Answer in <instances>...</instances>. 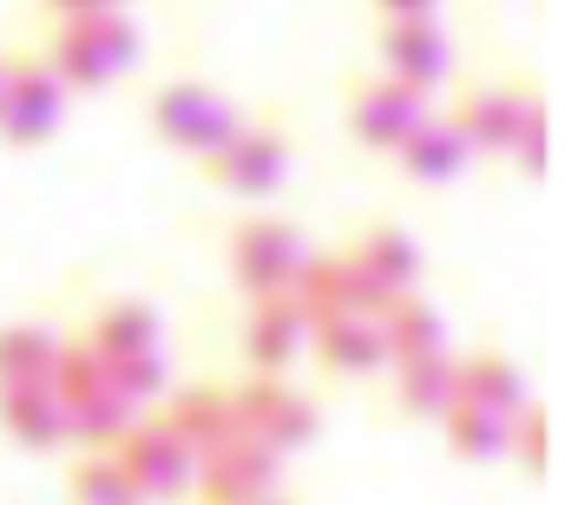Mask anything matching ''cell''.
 I'll use <instances>...</instances> for the list:
<instances>
[{
  "mask_svg": "<svg viewBox=\"0 0 565 505\" xmlns=\"http://www.w3.org/2000/svg\"><path fill=\"white\" fill-rule=\"evenodd\" d=\"M66 93H99L113 86L119 73L139 66V26L126 20V7H106V13H79V20H46V40L33 46Z\"/></svg>",
  "mask_w": 565,
  "mask_h": 505,
  "instance_id": "obj_1",
  "label": "cell"
},
{
  "mask_svg": "<svg viewBox=\"0 0 565 505\" xmlns=\"http://www.w3.org/2000/svg\"><path fill=\"white\" fill-rule=\"evenodd\" d=\"M289 158H296L289 119L270 112V119H244L217 151H204V158H198V178H204L211 191H224V197L257 204V197H270L282 178H289Z\"/></svg>",
  "mask_w": 565,
  "mask_h": 505,
  "instance_id": "obj_2",
  "label": "cell"
},
{
  "mask_svg": "<svg viewBox=\"0 0 565 505\" xmlns=\"http://www.w3.org/2000/svg\"><path fill=\"white\" fill-rule=\"evenodd\" d=\"M145 126H151L158 144H171V151H184V158H204V151H217L231 131L244 126V112H237V99L217 93L211 79H164V86H151V99H145Z\"/></svg>",
  "mask_w": 565,
  "mask_h": 505,
  "instance_id": "obj_3",
  "label": "cell"
},
{
  "mask_svg": "<svg viewBox=\"0 0 565 505\" xmlns=\"http://www.w3.org/2000/svg\"><path fill=\"white\" fill-rule=\"evenodd\" d=\"M60 119H66V86H60V73H53L33 46L7 53V66H0V144L33 151V144H46V138L60 131Z\"/></svg>",
  "mask_w": 565,
  "mask_h": 505,
  "instance_id": "obj_4",
  "label": "cell"
},
{
  "mask_svg": "<svg viewBox=\"0 0 565 505\" xmlns=\"http://www.w3.org/2000/svg\"><path fill=\"white\" fill-rule=\"evenodd\" d=\"M427 112H434V99L427 93H415V86H402V79H388V73H349L342 79V126H349V138L362 144V151H395L408 131L422 126Z\"/></svg>",
  "mask_w": 565,
  "mask_h": 505,
  "instance_id": "obj_5",
  "label": "cell"
},
{
  "mask_svg": "<svg viewBox=\"0 0 565 505\" xmlns=\"http://www.w3.org/2000/svg\"><path fill=\"white\" fill-rule=\"evenodd\" d=\"M533 106H546L533 79H520V73H480V79H467V86H460V99L447 106V119L460 126L467 151L507 158L513 131L526 126V112H533Z\"/></svg>",
  "mask_w": 565,
  "mask_h": 505,
  "instance_id": "obj_6",
  "label": "cell"
},
{
  "mask_svg": "<svg viewBox=\"0 0 565 505\" xmlns=\"http://www.w3.org/2000/svg\"><path fill=\"white\" fill-rule=\"evenodd\" d=\"M302 230L289 217H244L231 230V282L257 302V296H289L296 269H302Z\"/></svg>",
  "mask_w": 565,
  "mask_h": 505,
  "instance_id": "obj_7",
  "label": "cell"
},
{
  "mask_svg": "<svg viewBox=\"0 0 565 505\" xmlns=\"http://www.w3.org/2000/svg\"><path fill=\"white\" fill-rule=\"evenodd\" d=\"M231 400H237V427L250 433V440H264L270 453H302L309 440H316V427H322V413H316V400L309 394H296L282 375H250L244 387H231Z\"/></svg>",
  "mask_w": 565,
  "mask_h": 505,
  "instance_id": "obj_8",
  "label": "cell"
},
{
  "mask_svg": "<svg viewBox=\"0 0 565 505\" xmlns=\"http://www.w3.org/2000/svg\"><path fill=\"white\" fill-rule=\"evenodd\" d=\"M126 480L139 486L145 505H178L191 499V480H198V453L164 427V420H132V433L113 447Z\"/></svg>",
  "mask_w": 565,
  "mask_h": 505,
  "instance_id": "obj_9",
  "label": "cell"
},
{
  "mask_svg": "<svg viewBox=\"0 0 565 505\" xmlns=\"http://www.w3.org/2000/svg\"><path fill=\"white\" fill-rule=\"evenodd\" d=\"M289 296H296V309L309 322H322V315H375L388 302L349 250H309L302 269H296V282H289Z\"/></svg>",
  "mask_w": 565,
  "mask_h": 505,
  "instance_id": "obj_10",
  "label": "cell"
},
{
  "mask_svg": "<svg viewBox=\"0 0 565 505\" xmlns=\"http://www.w3.org/2000/svg\"><path fill=\"white\" fill-rule=\"evenodd\" d=\"M277 486H282V453H270L250 433H231L224 447H211L198 460V480H191V493L204 505H250L264 493H277Z\"/></svg>",
  "mask_w": 565,
  "mask_h": 505,
  "instance_id": "obj_11",
  "label": "cell"
},
{
  "mask_svg": "<svg viewBox=\"0 0 565 505\" xmlns=\"http://www.w3.org/2000/svg\"><path fill=\"white\" fill-rule=\"evenodd\" d=\"M447 66H454V46L434 20H382L375 26V73H388V79L434 99L447 86Z\"/></svg>",
  "mask_w": 565,
  "mask_h": 505,
  "instance_id": "obj_12",
  "label": "cell"
},
{
  "mask_svg": "<svg viewBox=\"0 0 565 505\" xmlns=\"http://www.w3.org/2000/svg\"><path fill=\"white\" fill-rule=\"evenodd\" d=\"M309 348V315L296 309V296H257L244 329H237V355L250 375H282L296 355Z\"/></svg>",
  "mask_w": 565,
  "mask_h": 505,
  "instance_id": "obj_13",
  "label": "cell"
},
{
  "mask_svg": "<svg viewBox=\"0 0 565 505\" xmlns=\"http://www.w3.org/2000/svg\"><path fill=\"white\" fill-rule=\"evenodd\" d=\"M0 433L26 453H53L73 440V407L53 380H33V387H0Z\"/></svg>",
  "mask_w": 565,
  "mask_h": 505,
  "instance_id": "obj_14",
  "label": "cell"
},
{
  "mask_svg": "<svg viewBox=\"0 0 565 505\" xmlns=\"http://www.w3.org/2000/svg\"><path fill=\"white\" fill-rule=\"evenodd\" d=\"M309 348L335 380L388 375V348H382L375 315H322V322H309Z\"/></svg>",
  "mask_w": 565,
  "mask_h": 505,
  "instance_id": "obj_15",
  "label": "cell"
},
{
  "mask_svg": "<svg viewBox=\"0 0 565 505\" xmlns=\"http://www.w3.org/2000/svg\"><path fill=\"white\" fill-rule=\"evenodd\" d=\"M198 460L211 453V447H224L231 433H244L237 427V400H231V387H217V380H198V387H178L171 400H164V413H158Z\"/></svg>",
  "mask_w": 565,
  "mask_h": 505,
  "instance_id": "obj_16",
  "label": "cell"
},
{
  "mask_svg": "<svg viewBox=\"0 0 565 505\" xmlns=\"http://www.w3.org/2000/svg\"><path fill=\"white\" fill-rule=\"evenodd\" d=\"M388 158H395V171H402L408 184H454L473 151H467V138H460V126H454L447 112H427Z\"/></svg>",
  "mask_w": 565,
  "mask_h": 505,
  "instance_id": "obj_17",
  "label": "cell"
},
{
  "mask_svg": "<svg viewBox=\"0 0 565 505\" xmlns=\"http://www.w3.org/2000/svg\"><path fill=\"white\" fill-rule=\"evenodd\" d=\"M342 250L369 269V282H375L382 296H408V289L422 282V244H415L402 224H388V217L362 224V230H355V244H342Z\"/></svg>",
  "mask_w": 565,
  "mask_h": 505,
  "instance_id": "obj_18",
  "label": "cell"
},
{
  "mask_svg": "<svg viewBox=\"0 0 565 505\" xmlns=\"http://www.w3.org/2000/svg\"><path fill=\"white\" fill-rule=\"evenodd\" d=\"M388 394L408 420H440L454 400H460V380H454V355L434 348V355H408V362H388Z\"/></svg>",
  "mask_w": 565,
  "mask_h": 505,
  "instance_id": "obj_19",
  "label": "cell"
},
{
  "mask_svg": "<svg viewBox=\"0 0 565 505\" xmlns=\"http://www.w3.org/2000/svg\"><path fill=\"white\" fill-rule=\"evenodd\" d=\"M106 362H119V355H151V348H164V322H158V309L151 302H132V296H113V302H99L93 315H86V329H79Z\"/></svg>",
  "mask_w": 565,
  "mask_h": 505,
  "instance_id": "obj_20",
  "label": "cell"
},
{
  "mask_svg": "<svg viewBox=\"0 0 565 505\" xmlns=\"http://www.w3.org/2000/svg\"><path fill=\"white\" fill-rule=\"evenodd\" d=\"M375 329H382L388 362H408V355H434V348H447V322H440V309L427 302L422 289L388 296V302L375 309Z\"/></svg>",
  "mask_w": 565,
  "mask_h": 505,
  "instance_id": "obj_21",
  "label": "cell"
},
{
  "mask_svg": "<svg viewBox=\"0 0 565 505\" xmlns=\"http://www.w3.org/2000/svg\"><path fill=\"white\" fill-rule=\"evenodd\" d=\"M454 380H460V400H473V407H493V413L526 407V368L507 348H473L467 362H454Z\"/></svg>",
  "mask_w": 565,
  "mask_h": 505,
  "instance_id": "obj_22",
  "label": "cell"
},
{
  "mask_svg": "<svg viewBox=\"0 0 565 505\" xmlns=\"http://www.w3.org/2000/svg\"><path fill=\"white\" fill-rule=\"evenodd\" d=\"M507 420H513V413H493V407L454 400L434 427H440V440H447V453H454V460L487 466V460H507Z\"/></svg>",
  "mask_w": 565,
  "mask_h": 505,
  "instance_id": "obj_23",
  "label": "cell"
},
{
  "mask_svg": "<svg viewBox=\"0 0 565 505\" xmlns=\"http://www.w3.org/2000/svg\"><path fill=\"white\" fill-rule=\"evenodd\" d=\"M60 342H66V335H60L53 322H7V329H0V387L53 380Z\"/></svg>",
  "mask_w": 565,
  "mask_h": 505,
  "instance_id": "obj_24",
  "label": "cell"
},
{
  "mask_svg": "<svg viewBox=\"0 0 565 505\" xmlns=\"http://www.w3.org/2000/svg\"><path fill=\"white\" fill-rule=\"evenodd\" d=\"M66 505H145V499H139V486L126 480L119 453L79 447V460L66 466Z\"/></svg>",
  "mask_w": 565,
  "mask_h": 505,
  "instance_id": "obj_25",
  "label": "cell"
},
{
  "mask_svg": "<svg viewBox=\"0 0 565 505\" xmlns=\"http://www.w3.org/2000/svg\"><path fill=\"white\" fill-rule=\"evenodd\" d=\"M132 420H139V400H126L119 387H99V394H86V400H73V440L79 447H119L126 433H132Z\"/></svg>",
  "mask_w": 565,
  "mask_h": 505,
  "instance_id": "obj_26",
  "label": "cell"
},
{
  "mask_svg": "<svg viewBox=\"0 0 565 505\" xmlns=\"http://www.w3.org/2000/svg\"><path fill=\"white\" fill-rule=\"evenodd\" d=\"M507 460L526 473V480H546L553 473V413L546 407H520L513 420H507Z\"/></svg>",
  "mask_w": 565,
  "mask_h": 505,
  "instance_id": "obj_27",
  "label": "cell"
},
{
  "mask_svg": "<svg viewBox=\"0 0 565 505\" xmlns=\"http://www.w3.org/2000/svg\"><path fill=\"white\" fill-rule=\"evenodd\" d=\"M53 387L66 394V407L86 400V394H99V387H106V355H99L86 335H66V342H60V362H53Z\"/></svg>",
  "mask_w": 565,
  "mask_h": 505,
  "instance_id": "obj_28",
  "label": "cell"
},
{
  "mask_svg": "<svg viewBox=\"0 0 565 505\" xmlns=\"http://www.w3.org/2000/svg\"><path fill=\"white\" fill-rule=\"evenodd\" d=\"M164 380H171V368H164V348H151V355H119V362H106V387H119L126 400H151V394H164Z\"/></svg>",
  "mask_w": 565,
  "mask_h": 505,
  "instance_id": "obj_29",
  "label": "cell"
},
{
  "mask_svg": "<svg viewBox=\"0 0 565 505\" xmlns=\"http://www.w3.org/2000/svg\"><path fill=\"white\" fill-rule=\"evenodd\" d=\"M369 7H375L382 20H434L440 0H369Z\"/></svg>",
  "mask_w": 565,
  "mask_h": 505,
  "instance_id": "obj_30",
  "label": "cell"
},
{
  "mask_svg": "<svg viewBox=\"0 0 565 505\" xmlns=\"http://www.w3.org/2000/svg\"><path fill=\"white\" fill-rule=\"evenodd\" d=\"M113 0H40L46 20H79V13H106Z\"/></svg>",
  "mask_w": 565,
  "mask_h": 505,
  "instance_id": "obj_31",
  "label": "cell"
},
{
  "mask_svg": "<svg viewBox=\"0 0 565 505\" xmlns=\"http://www.w3.org/2000/svg\"><path fill=\"white\" fill-rule=\"evenodd\" d=\"M250 505H296V499H289V493L277 486V493H264V499H250Z\"/></svg>",
  "mask_w": 565,
  "mask_h": 505,
  "instance_id": "obj_32",
  "label": "cell"
},
{
  "mask_svg": "<svg viewBox=\"0 0 565 505\" xmlns=\"http://www.w3.org/2000/svg\"><path fill=\"white\" fill-rule=\"evenodd\" d=\"M113 7H126V0H113Z\"/></svg>",
  "mask_w": 565,
  "mask_h": 505,
  "instance_id": "obj_33",
  "label": "cell"
},
{
  "mask_svg": "<svg viewBox=\"0 0 565 505\" xmlns=\"http://www.w3.org/2000/svg\"><path fill=\"white\" fill-rule=\"evenodd\" d=\"M0 66H7V53H0Z\"/></svg>",
  "mask_w": 565,
  "mask_h": 505,
  "instance_id": "obj_34",
  "label": "cell"
}]
</instances>
